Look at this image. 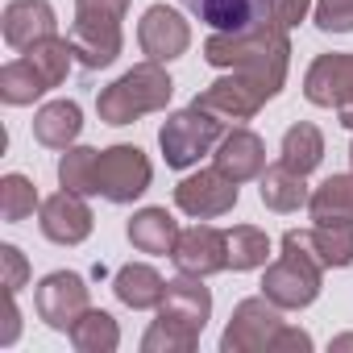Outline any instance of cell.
<instances>
[{
  "mask_svg": "<svg viewBox=\"0 0 353 353\" xmlns=\"http://www.w3.org/2000/svg\"><path fill=\"white\" fill-rule=\"evenodd\" d=\"M204 63L216 71L245 75L274 100L283 92L287 67H291V30L279 17H266L262 26H254L245 34H212L204 42Z\"/></svg>",
  "mask_w": 353,
  "mask_h": 353,
  "instance_id": "cell-1",
  "label": "cell"
},
{
  "mask_svg": "<svg viewBox=\"0 0 353 353\" xmlns=\"http://www.w3.org/2000/svg\"><path fill=\"white\" fill-rule=\"evenodd\" d=\"M212 320V291L196 274H179L166 283L158 303V320L141 336V353H192Z\"/></svg>",
  "mask_w": 353,
  "mask_h": 353,
  "instance_id": "cell-2",
  "label": "cell"
},
{
  "mask_svg": "<svg viewBox=\"0 0 353 353\" xmlns=\"http://www.w3.org/2000/svg\"><path fill=\"white\" fill-rule=\"evenodd\" d=\"M170 96H174V83H170L166 67L145 59L96 96V112L104 125H133L145 112H162L170 104Z\"/></svg>",
  "mask_w": 353,
  "mask_h": 353,
  "instance_id": "cell-3",
  "label": "cell"
},
{
  "mask_svg": "<svg viewBox=\"0 0 353 353\" xmlns=\"http://www.w3.org/2000/svg\"><path fill=\"white\" fill-rule=\"evenodd\" d=\"M129 0H75V21H71V46L79 67L100 71L112 67L125 46V21Z\"/></svg>",
  "mask_w": 353,
  "mask_h": 353,
  "instance_id": "cell-4",
  "label": "cell"
},
{
  "mask_svg": "<svg viewBox=\"0 0 353 353\" xmlns=\"http://www.w3.org/2000/svg\"><path fill=\"white\" fill-rule=\"evenodd\" d=\"M225 133H229V129H225L221 117H212L208 108L188 104V108L170 112V117L162 121L158 145H162V158H166L170 170H188V166H196L204 154H212Z\"/></svg>",
  "mask_w": 353,
  "mask_h": 353,
  "instance_id": "cell-5",
  "label": "cell"
},
{
  "mask_svg": "<svg viewBox=\"0 0 353 353\" xmlns=\"http://www.w3.org/2000/svg\"><path fill=\"white\" fill-rule=\"evenodd\" d=\"M324 287V266L316 258H307L299 245L283 241V254L266 266L262 274V295L270 303H279L283 312H299V307H312L316 295Z\"/></svg>",
  "mask_w": 353,
  "mask_h": 353,
  "instance_id": "cell-6",
  "label": "cell"
},
{
  "mask_svg": "<svg viewBox=\"0 0 353 353\" xmlns=\"http://www.w3.org/2000/svg\"><path fill=\"white\" fill-rule=\"evenodd\" d=\"M154 166L137 145H108L96 158V196H104L108 204H133L150 192Z\"/></svg>",
  "mask_w": 353,
  "mask_h": 353,
  "instance_id": "cell-7",
  "label": "cell"
},
{
  "mask_svg": "<svg viewBox=\"0 0 353 353\" xmlns=\"http://www.w3.org/2000/svg\"><path fill=\"white\" fill-rule=\"evenodd\" d=\"M283 324L287 320H283L279 303H270L266 295H250L233 307V316L221 332V353H270Z\"/></svg>",
  "mask_w": 353,
  "mask_h": 353,
  "instance_id": "cell-8",
  "label": "cell"
},
{
  "mask_svg": "<svg viewBox=\"0 0 353 353\" xmlns=\"http://www.w3.org/2000/svg\"><path fill=\"white\" fill-rule=\"evenodd\" d=\"M303 96L316 108H332L345 129H353V54H316L303 75Z\"/></svg>",
  "mask_w": 353,
  "mask_h": 353,
  "instance_id": "cell-9",
  "label": "cell"
},
{
  "mask_svg": "<svg viewBox=\"0 0 353 353\" xmlns=\"http://www.w3.org/2000/svg\"><path fill=\"white\" fill-rule=\"evenodd\" d=\"M237 200H241V183H233L216 166L188 174V179H179V188H174V208L188 212L192 221H216V216L233 212Z\"/></svg>",
  "mask_w": 353,
  "mask_h": 353,
  "instance_id": "cell-10",
  "label": "cell"
},
{
  "mask_svg": "<svg viewBox=\"0 0 353 353\" xmlns=\"http://www.w3.org/2000/svg\"><path fill=\"white\" fill-rule=\"evenodd\" d=\"M34 307L38 316L54 328V332H71V324L92 307V295H88V283L75 274V270H54L38 283L34 291Z\"/></svg>",
  "mask_w": 353,
  "mask_h": 353,
  "instance_id": "cell-11",
  "label": "cell"
},
{
  "mask_svg": "<svg viewBox=\"0 0 353 353\" xmlns=\"http://www.w3.org/2000/svg\"><path fill=\"white\" fill-rule=\"evenodd\" d=\"M266 92L258 88V83H250L245 75H237V71H229V75H221L216 83H208L204 92H196V108H208L212 117H221L225 125H241V121H254L262 108H266Z\"/></svg>",
  "mask_w": 353,
  "mask_h": 353,
  "instance_id": "cell-12",
  "label": "cell"
},
{
  "mask_svg": "<svg viewBox=\"0 0 353 353\" xmlns=\"http://www.w3.org/2000/svg\"><path fill=\"white\" fill-rule=\"evenodd\" d=\"M137 46L150 63H174L192 46V26L183 13H174L166 5H150L137 21Z\"/></svg>",
  "mask_w": 353,
  "mask_h": 353,
  "instance_id": "cell-13",
  "label": "cell"
},
{
  "mask_svg": "<svg viewBox=\"0 0 353 353\" xmlns=\"http://www.w3.org/2000/svg\"><path fill=\"white\" fill-rule=\"evenodd\" d=\"M170 262L179 274H196V279L221 274V270H229V233H221L212 225H192L179 233V245H174Z\"/></svg>",
  "mask_w": 353,
  "mask_h": 353,
  "instance_id": "cell-14",
  "label": "cell"
},
{
  "mask_svg": "<svg viewBox=\"0 0 353 353\" xmlns=\"http://www.w3.org/2000/svg\"><path fill=\"white\" fill-rule=\"evenodd\" d=\"M42 237L46 241H54V245H83L88 237H92V225H96V216H92V208H88V196H79V192H54V196H46L42 200Z\"/></svg>",
  "mask_w": 353,
  "mask_h": 353,
  "instance_id": "cell-15",
  "label": "cell"
},
{
  "mask_svg": "<svg viewBox=\"0 0 353 353\" xmlns=\"http://www.w3.org/2000/svg\"><path fill=\"white\" fill-rule=\"evenodd\" d=\"M179 5L196 13L204 26H212V34H245L274 17L279 0H179Z\"/></svg>",
  "mask_w": 353,
  "mask_h": 353,
  "instance_id": "cell-16",
  "label": "cell"
},
{
  "mask_svg": "<svg viewBox=\"0 0 353 353\" xmlns=\"http://www.w3.org/2000/svg\"><path fill=\"white\" fill-rule=\"evenodd\" d=\"M0 34L13 50H30L34 42H46L59 34V17L50 0H9L0 13Z\"/></svg>",
  "mask_w": 353,
  "mask_h": 353,
  "instance_id": "cell-17",
  "label": "cell"
},
{
  "mask_svg": "<svg viewBox=\"0 0 353 353\" xmlns=\"http://www.w3.org/2000/svg\"><path fill=\"white\" fill-rule=\"evenodd\" d=\"M212 166L221 174H229L233 183H250V179H262V170H266V141L245 129V125H233L221 145L212 150Z\"/></svg>",
  "mask_w": 353,
  "mask_h": 353,
  "instance_id": "cell-18",
  "label": "cell"
},
{
  "mask_svg": "<svg viewBox=\"0 0 353 353\" xmlns=\"http://www.w3.org/2000/svg\"><path fill=\"white\" fill-rule=\"evenodd\" d=\"M283 241L299 245L307 258H316L324 270L353 266V225H312V229H287Z\"/></svg>",
  "mask_w": 353,
  "mask_h": 353,
  "instance_id": "cell-19",
  "label": "cell"
},
{
  "mask_svg": "<svg viewBox=\"0 0 353 353\" xmlns=\"http://www.w3.org/2000/svg\"><path fill=\"white\" fill-rule=\"evenodd\" d=\"M179 233H183L179 221H174L166 208H141V212H133L129 225H125L129 245L141 250V254H154V258L174 254V245H179Z\"/></svg>",
  "mask_w": 353,
  "mask_h": 353,
  "instance_id": "cell-20",
  "label": "cell"
},
{
  "mask_svg": "<svg viewBox=\"0 0 353 353\" xmlns=\"http://www.w3.org/2000/svg\"><path fill=\"white\" fill-rule=\"evenodd\" d=\"M258 196L270 212H299L307 208V174L291 170L287 162H274L262 170V179H258Z\"/></svg>",
  "mask_w": 353,
  "mask_h": 353,
  "instance_id": "cell-21",
  "label": "cell"
},
{
  "mask_svg": "<svg viewBox=\"0 0 353 353\" xmlns=\"http://www.w3.org/2000/svg\"><path fill=\"white\" fill-rule=\"evenodd\" d=\"M83 133V112L75 100H50L34 112V137L46 150H67Z\"/></svg>",
  "mask_w": 353,
  "mask_h": 353,
  "instance_id": "cell-22",
  "label": "cell"
},
{
  "mask_svg": "<svg viewBox=\"0 0 353 353\" xmlns=\"http://www.w3.org/2000/svg\"><path fill=\"white\" fill-rule=\"evenodd\" d=\"M112 291H117V299H121L125 307L145 312V307H158V303H162L166 279H162L154 266H145V262H125V266L117 270V279H112Z\"/></svg>",
  "mask_w": 353,
  "mask_h": 353,
  "instance_id": "cell-23",
  "label": "cell"
},
{
  "mask_svg": "<svg viewBox=\"0 0 353 353\" xmlns=\"http://www.w3.org/2000/svg\"><path fill=\"white\" fill-rule=\"evenodd\" d=\"M307 216L316 225H353V174H328L307 196Z\"/></svg>",
  "mask_w": 353,
  "mask_h": 353,
  "instance_id": "cell-24",
  "label": "cell"
},
{
  "mask_svg": "<svg viewBox=\"0 0 353 353\" xmlns=\"http://www.w3.org/2000/svg\"><path fill=\"white\" fill-rule=\"evenodd\" d=\"M71 345L79 353H117L121 345V324L104 312V307H88L75 324H71Z\"/></svg>",
  "mask_w": 353,
  "mask_h": 353,
  "instance_id": "cell-25",
  "label": "cell"
},
{
  "mask_svg": "<svg viewBox=\"0 0 353 353\" xmlns=\"http://www.w3.org/2000/svg\"><path fill=\"white\" fill-rule=\"evenodd\" d=\"M279 162H287L291 170L299 174H312L320 162H324V133L312 125V121H299L283 133V145H279Z\"/></svg>",
  "mask_w": 353,
  "mask_h": 353,
  "instance_id": "cell-26",
  "label": "cell"
},
{
  "mask_svg": "<svg viewBox=\"0 0 353 353\" xmlns=\"http://www.w3.org/2000/svg\"><path fill=\"white\" fill-rule=\"evenodd\" d=\"M46 92H50V88H46V79L30 67V59H26V54L0 67V100H5L9 108H26V104L42 100Z\"/></svg>",
  "mask_w": 353,
  "mask_h": 353,
  "instance_id": "cell-27",
  "label": "cell"
},
{
  "mask_svg": "<svg viewBox=\"0 0 353 353\" xmlns=\"http://www.w3.org/2000/svg\"><path fill=\"white\" fill-rule=\"evenodd\" d=\"M26 59H30V67L46 79V88H63V79H67V71H71V63H75V46H71V38H46V42H34L30 50H21Z\"/></svg>",
  "mask_w": 353,
  "mask_h": 353,
  "instance_id": "cell-28",
  "label": "cell"
},
{
  "mask_svg": "<svg viewBox=\"0 0 353 353\" xmlns=\"http://www.w3.org/2000/svg\"><path fill=\"white\" fill-rule=\"evenodd\" d=\"M96 158L100 150L92 145H67L59 158V183L79 196H96Z\"/></svg>",
  "mask_w": 353,
  "mask_h": 353,
  "instance_id": "cell-29",
  "label": "cell"
},
{
  "mask_svg": "<svg viewBox=\"0 0 353 353\" xmlns=\"http://www.w3.org/2000/svg\"><path fill=\"white\" fill-rule=\"evenodd\" d=\"M270 262V237L258 225H233L229 229V266L233 270H258Z\"/></svg>",
  "mask_w": 353,
  "mask_h": 353,
  "instance_id": "cell-30",
  "label": "cell"
},
{
  "mask_svg": "<svg viewBox=\"0 0 353 353\" xmlns=\"http://www.w3.org/2000/svg\"><path fill=\"white\" fill-rule=\"evenodd\" d=\"M34 208H42L38 188L26 179V174H5V179H0V216H5V225L30 221Z\"/></svg>",
  "mask_w": 353,
  "mask_h": 353,
  "instance_id": "cell-31",
  "label": "cell"
},
{
  "mask_svg": "<svg viewBox=\"0 0 353 353\" xmlns=\"http://www.w3.org/2000/svg\"><path fill=\"white\" fill-rule=\"evenodd\" d=\"M312 21L324 34H353V0H316Z\"/></svg>",
  "mask_w": 353,
  "mask_h": 353,
  "instance_id": "cell-32",
  "label": "cell"
},
{
  "mask_svg": "<svg viewBox=\"0 0 353 353\" xmlns=\"http://www.w3.org/2000/svg\"><path fill=\"white\" fill-rule=\"evenodd\" d=\"M0 270H5V279H0L5 295H17V291L30 283V262H26V254H21L13 241L0 245Z\"/></svg>",
  "mask_w": 353,
  "mask_h": 353,
  "instance_id": "cell-33",
  "label": "cell"
},
{
  "mask_svg": "<svg viewBox=\"0 0 353 353\" xmlns=\"http://www.w3.org/2000/svg\"><path fill=\"white\" fill-rule=\"evenodd\" d=\"M312 349H316V341H312L303 328L283 324V332L274 336V349H270V353H312Z\"/></svg>",
  "mask_w": 353,
  "mask_h": 353,
  "instance_id": "cell-34",
  "label": "cell"
},
{
  "mask_svg": "<svg viewBox=\"0 0 353 353\" xmlns=\"http://www.w3.org/2000/svg\"><path fill=\"white\" fill-rule=\"evenodd\" d=\"M316 5H312V0H279V5H274V17L287 26V30H295L307 13H312Z\"/></svg>",
  "mask_w": 353,
  "mask_h": 353,
  "instance_id": "cell-35",
  "label": "cell"
},
{
  "mask_svg": "<svg viewBox=\"0 0 353 353\" xmlns=\"http://www.w3.org/2000/svg\"><path fill=\"white\" fill-rule=\"evenodd\" d=\"M21 332V312H17V295H9V307H5V332H0V345H13Z\"/></svg>",
  "mask_w": 353,
  "mask_h": 353,
  "instance_id": "cell-36",
  "label": "cell"
},
{
  "mask_svg": "<svg viewBox=\"0 0 353 353\" xmlns=\"http://www.w3.org/2000/svg\"><path fill=\"white\" fill-rule=\"evenodd\" d=\"M341 349H353V332H345V336H332V353H341Z\"/></svg>",
  "mask_w": 353,
  "mask_h": 353,
  "instance_id": "cell-37",
  "label": "cell"
},
{
  "mask_svg": "<svg viewBox=\"0 0 353 353\" xmlns=\"http://www.w3.org/2000/svg\"><path fill=\"white\" fill-rule=\"evenodd\" d=\"M349 162H353V145H349Z\"/></svg>",
  "mask_w": 353,
  "mask_h": 353,
  "instance_id": "cell-38",
  "label": "cell"
}]
</instances>
